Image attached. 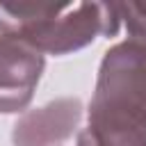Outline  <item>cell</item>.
Wrapping results in <instances>:
<instances>
[{"label": "cell", "mask_w": 146, "mask_h": 146, "mask_svg": "<svg viewBox=\"0 0 146 146\" xmlns=\"http://www.w3.org/2000/svg\"><path fill=\"white\" fill-rule=\"evenodd\" d=\"M78 146H146V41L105 52Z\"/></svg>", "instance_id": "1"}, {"label": "cell", "mask_w": 146, "mask_h": 146, "mask_svg": "<svg viewBox=\"0 0 146 146\" xmlns=\"http://www.w3.org/2000/svg\"><path fill=\"white\" fill-rule=\"evenodd\" d=\"M121 27L119 5L107 2H0V32L14 34L48 55H68Z\"/></svg>", "instance_id": "2"}, {"label": "cell", "mask_w": 146, "mask_h": 146, "mask_svg": "<svg viewBox=\"0 0 146 146\" xmlns=\"http://www.w3.org/2000/svg\"><path fill=\"white\" fill-rule=\"evenodd\" d=\"M43 52L14 34L0 32V112H21L43 73Z\"/></svg>", "instance_id": "3"}, {"label": "cell", "mask_w": 146, "mask_h": 146, "mask_svg": "<svg viewBox=\"0 0 146 146\" xmlns=\"http://www.w3.org/2000/svg\"><path fill=\"white\" fill-rule=\"evenodd\" d=\"M82 119L80 98H59L23 114L11 132L14 146H59L78 130Z\"/></svg>", "instance_id": "4"}, {"label": "cell", "mask_w": 146, "mask_h": 146, "mask_svg": "<svg viewBox=\"0 0 146 146\" xmlns=\"http://www.w3.org/2000/svg\"><path fill=\"white\" fill-rule=\"evenodd\" d=\"M121 21H125L132 39L146 41V2H123L119 5Z\"/></svg>", "instance_id": "5"}]
</instances>
